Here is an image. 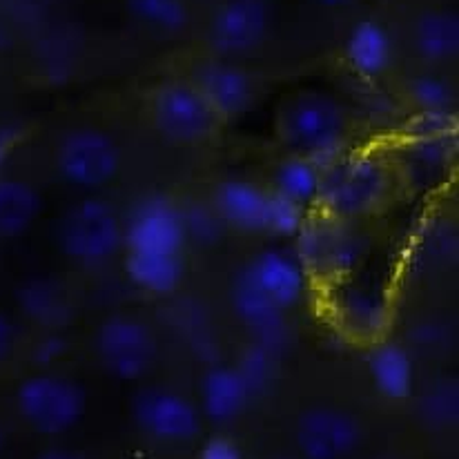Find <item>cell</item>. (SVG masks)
Returning a JSON list of instances; mask_svg holds the SVG:
<instances>
[{
	"instance_id": "obj_13",
	"label": "cell",
	"mask_w": 459,
	"mask_h": 459,
	"mask_svg": "<svg viewBox=\"0 0 459 459\" xmlns=\"http://www.w3.org/2000/svg\"><path fill=\"white\" fill-rule=\"evenodd\" d=\"M394 178L412 192H435L451 178L455 165L453 130H417L411 127L394 148Z\"/></svg>"
},
{
	"instance_id": "obj_5",
	"label": "cell",
	"mask_w": 459,
	"mask_h": 459,
	"mask_svg": "<svg viewBox=\"0 0 459 459\" xmlns=\"http://www.w3.org/2000/svg\"><path fill=\"white\" fill-rule=\"evenodd\" d=\"M56 243L78 265H103L126 250V221L109 201L90 195L65 210Z\"/></svg>"
},
{
	"instance_id": "obj_29",
	"label": "cell",
	"mask_w": 459,
	"mask_h": 459,
	"mask_svg": "<svg viewBox=\"0 0 459 459\" xmlns=\"http://www.w3.org/2000/svg\"><path fill=\"white\" fill-rule=\"evenodd\" d=\"M130 12L145 25L160 31H181L187 25L186 0H127Z\"/></svg>"
},
{
	"instance_id": "obj_19",
	"label": "cell",
	"mask_w": 459,
	"mask_h": 459,
	"mask_svg": "<svg viewBox=\"0 0 459 459\" xmlns=\"http://www.w3.org/2000/svg\"><path fill=\"white\" fill-rule=\"evenodd\" d=\"M18 307L31 324L45 330H61L76 316V306L65 283L52 277L30 279L18 288Z\"/></svg>"
},
{
	"instance_id": "obj_23",
	"label": "cell",
	"mask_w": 459,
	"mask_h": 459,
	"mask_svg": "<svg viewBox=\"0 0 459 459\" xmlns=\"http://www.w3.org/2000/svg\"><path fill=\"white\" fill-rule=\"evenodd\" d=\"M43 212V195L30 181L0 177V237L13 238L30 232Z\"/></svg>"
},
{
	"instance_id": "obj_25",
	"label": "cell",
	"mask_w": 459,
	"mask_h": 459,
	"mask_svg": "<svg viewBox=\"0 0 459 459\" xmlns=\"http://www.w3.org/2000/svg\"><path fill=\"white\" fill-rule=\"evenodd\" d=\"M411 259L421 273H439L455 264L457 230L446 219H426L417 237L412 238Z\"/></svg>"
},
{
	"instance_id": "obj_10",
	"label": "cell",
	"mask_w": 459,
	"mask_h": 459,
	"mask_svg": "<svg viewBox=\"0 0 459 459\" xmlns=\"http://www.w3.org/2000/svg\"><path fill=\"white\" fill-rule=\"evenodd\" d=\"M100 368L118 382H139L154 368L159 342L154 330L134 315L108 316L94 334Z\"/></svg>"
},
{
	"instance_id": "obj_17",
	"label": "cell",
	"mask_w": 459,
	"mask_h": 459,
	"mask_svg": "<svg viewBox=\"0 0 459 459\" xmlns=\"http://www.w3.org/2000/svg\"><path fill=\"white\" fill-rule=\"evenodd\" d=\"M268 12L261 0H230L212 18L210 45L219 58L234 61L264 45L268 36Z\"/></svg>"
},
{
	"instance_id": "obj_32",
	"label": "cell",
	"mask_w": 459,
	"mask_h": 459,
	"mask_svg": "<svg viewBox=\"0 0 459 459\" xmlns=\"http://www.w3.org/2000/svg\"><path fill=\"white\" fill-rule=\"evenodd\" d=\"M36 459H87L82 453L72 451V448H48L40 455H36Z\"/></svg>"
},
{
	"instance_id": "obj_16",
	"label": "cell",
	"mask_w": 459,
	"mask_h": 459,
	"mask_svg": "<svg viewBox=\"0 0 459 459\" xmlns=\"http://www.w3.org/2000/svg\"><path fill=\"white\" fill-rule=\"evenodd\" d=\"M190 81L204 94L221 123L246 117L259 99L255 74L238 65L237 61L212 58V61L201 63Z\"/></svg>"
},
{
	"instance_id": "obj_7",
	"label": "cell",
	"mask_w": 459,
	"mask_h": 459,
	"mask_svg": "<svg viewBox=\"0 0 459 459\" xmlns=\"http://www.w3.org/2000/svg\"><path fill=\"white\" fill-rule=\"evenodd\" d=\"M214 212L226 228L241 232L295 237L306 214L279 201L268 187L250 178H226L214 190Z\"/></svg>"
},
{
	"instance_id": "obj_22",
	"label": "cell",
	"mask_w": 459,
	"mask_h": 459,
	"mask_svg": "<svg viewBox=\"0 0 459 459\" xmlns=\"http://www.w3.org/2000/svg\"><path fill=\"white\" fill-rule=\"evenodd\" d=\"M321 186V165L288 154L273 168L268 190L290 208L307 214L316 208Z\"/></svg>"
},
{
	"instance_id": "obj_31",
	"label": "cell",
	"mask_w": 459,
	"mask_h": 459,
	"mask_svg": "<svg viewBox=\"0 0 459 459\" xmlns=\"http://www.w3.org/2000/svg\"><path fill=\"white\" fill-rule=\"evenodd\" d=\"M199 459H243V453L232 439L212 437L204 444Z\"/></svg>"
},
{
	"instance_id": "obj_37",
	"label": "cell",
	"mask_w": 459,
	"mask_h": 459,
	"mask_svg": "<svg viewBox=\"0 0 459 459\" xmlns=\"http://www.w3.org/2000/svg\"><path fill=\"white\" fill-rule=\"evenodd\" d=\"M279 459H290V457H279Z\"/></svg>"
},
{
	"instance_id": "obj_9",
	"label": "cell",
	"mask_w": 459,
	"mask_h": 459,
	"mask_svg": "<svg viewBox=\"0 0 459 459\" xmlns=\"http://www.w3.org/2000/svg\"><path fill=\"white\" fill-rule=\"evenodd\" d=\"M150 117L160 136L174 145L208 143L221 127V118L214 114L192 81H165L152 91Z\"/></svg>"
},
{
	"instance_id": "obj_11",
	"label": "cell",
	"mask_w": 459,
	"mask_h": 459,
	"mask_svg": "<svg viewBox=\"0 0 459 459\" xmlns=\"http://www.w3.org/2000/svg\"><path fill=\"white\" fill-rule=\"evenodd\" d=\"M54 165L67 186L99 192L118 177L121 148L100 127H76L58 141Z\"/></svg>"
},
{
	"instance_id": "obj_20",
	"label": "cell",
	"mask_w": 459,
	"mask_h": 459,
	"mask_svg": "<svg viewBox=\"0 0 459 459\" xmlns=\"http://www.w3.org/2000/svg\"><path fill=\"white\" fill-rule=\"evenodd\" d=\"M348 67L364 82H375L393 65V40L379 22H357L343 45Z\"/></svg>"
},
{
	"instance_id": "obj_27",
	"label": "cell",
	"mask_w": 459,
	"mask_h": 459,
	"mask_svg": "<svg viewBox=\"0 0 459 459\" xmlns=\"http://www.w3.org/2000/svg\"><path fill=\"white\" fill-rule=\"evenodd\" d=\"M415 48L426 61H451L459 52V18L453 12H429L417 21Z\"/></svg>"
},
{
	"instance_id": "obj_26",
	"label": "cell",
	"mask_w": 459,
	"mask_h": 459,
	"mask_svg": "<svg viewBox=\"0 0 459 459\" xmlns=\"http://www.w3.org/2000/svg\"><path fill=\"white\" fill-rule=\"evenodd\" d=\"M126 270L139 290L154 297L172 295L186 277L183 256H139L127 255Z\"/></svg>"
},
{
	"instance_id": "obj_35",
	"label": "cell",
	"mask_w": 459,
	"mask_h": 459,
	"mask_svg": "<svg viewBox=\"0 0 459 459\" xmlns=\"http://www.w3.org/2000/svg\"><path fill=\"white\" fill-rule=\"evenodd\" d=\"M4 446H7V435H4L3 424H0V455L4 453Z\"/></svg>"
},
{
	"instance_id": "obj_6",
	"label": "cell",
	"mask_w": 459,
	"mask_h": 459,
	"mask_svg": "<svg viewBox=\"0 0 459 459\" xmlns=\"http://www.w3.org/2000/svg\"><path fill=\"white\" fill-rule=\"evenodd\" d=\"M16 411L34 433L58 437L74 430L87 412V394L61 373H34L16 388Z\"/></svg>"
},
{
	"instance_id": "obj_30",
	"label": "cell",
	"mask_w": 459,
	"mask_h": 459,
	"mask_svg": "<svg viewBox=\"0 0 459 459\" xmlns=\"http://www.w3.org/2000/svg\"><path fill=\"white\" fill-rule=\"evenodd\" d=\"M18 325L9 315L0 310V366L7 364L18 348Z\"/></svg>"
},
{
	"instance_id": "obj_24",
	"label": "cell",
	"mask_w": 459,
	"mask_h": 459,
	"mask_svg": "<svg viewBox=\"0 0 459 459\" xmlns=\"http://www.w3.org/2000/svg\"><path fill=\"white\" fill-rule=\"evenodd\" d=\"M406 99L415 112V121L455 126V87L439 74H417L406 85Z\"/></svg>"
},
{
	"instance_id": "obj_1",
	"label": "cell",
	"mask_w": 459,
	"mask_h": 459,
	"mask_svg": "<svg viewBox=\"0 0 459 459\" xmlns=\"http://www.w3.org/2000/svg\"><path fill=\"white\" fill-rule=\"evenodd\" d=\"M310 283L290 247H265L252 255L234 277L230 292L234 315L246 328L268 337L304 301Z\"/></svg>"
},
{
	"instance_id": "obj_21",
	"label": "cell",
	"mask_w": 459,
	"mask_h": 459,
	"mask_svg": "<svg viewBox=\"0 0 459 459\" xmlns=\"http://www.w3.org/2000/svg\"><path fill=\"white\" fill-rule=\"evenodd\" d=\"M368 370L375 388L393 402H403L412 397L415 390V361L411 351L397 342L373 343L368 355Z\"/></svg>"
},
{
	"instance_id": "obj_28",
	"label": "cell",
	"mask_w": 459,
	"mask_h": 459,
	"mask_svg": "<svg viewBox=\"0 0 459 459\" xmlns=\"http://www.w3.org/2000/svg\"><path fill=\"white\" fill-rule=\"evenodd\" d=\"M417 411L430 429H451L459 420V388L455 379H439L420 394Z\"/></svg>"
},
{
	"instance_id": "obj_18",
	"label": "cell",
	"mask_w": 459,
	"mask_h": 459,
	"mask_svg": "<svg viewBox=\"0 0 459 459\" xmlns=\"http://www.w3.org/2000/svg\"><path fill=\"white\" fill-rule=\"evenodd\" d=\"M252 397L255 393L237 366H217L201 379L196 406L204 420L217 426H230L241 420Z\"/></svg>"
},
{
	"instance_id": "obj_15",
	"label": "cell",
	"mask_w": 459,
	"mask_h": 459,
	"mask_svg": "<svg viewBox=\"0 0 459 459\" xmlns=\"http://www.w3.org/2000/svg\"><path fill=\"white\" fill-rule=\"evenodd\" d=\"M187 246L183 210L163 196L136 205L126 221V252L139 256H183Z\"/></svg>"
},
{
	"instance_id": "obj_12",
	"label": "cell",
	"mask_w": 459,
	"mask_h": 459,
	"mask_svg": "<svg viewBox=\"0 0 459 459\" xmlns=\"http://www.w3.org/2000/svg\"><path fill=\"white\" fill-rule=\"evenodd\" d=\"M130 415L145 437L169 446L196 442L204 430V415L196 402L178 390L148 385L132 397Z\"/></svg>"
},
{
	"instance_id": "obj_2",
	"label": "cell",
	"mask_w": 459,
	"mask_h": 459,
	"mask_svg": "<svg viewBox=\"0 0 459 459\" xmlns=\"http://www.w3.org/2000/svg\"><path fill=\"white\" fill-rule=\"evenodd\" d=\"M390 159L373 148L343 150L321 165L316 210L339 221L359 223L382 210L394 186Z\"/></svg>"
},
{
	"instance_id": "obj_36",
	"label": "cell",
	"mask_w": 459,
	"mask_h": 459,
	"mask_svg": "<svg viewBox=\"0 0 459 459\" xmlns=\"http://www.w3.org/2000/svg\"><path fill=\"white\" fill-rule=\"evenodd\" d=\"M4 45H7V31H4L3 25H0V49H3Z\"/></svg>"
},
{
	"instance_id": "obj_33",
	"label": "cell",
	"mask_w": 459,
	"mask_h": 459,
	"mask_svg": "<svg viewBox=\"0 0 459 459\" xmlns=\"http://www.w3.org/2000/svg\"><path fill=\"white\" fill-rule=\"evenodd\" d=\"M315 3L325 4V7H343V4H351L352 0H315Z\"/></svg>"
},
{
	"instance_id": "obj_8",
	"label": "cell",
	"mask_w": 459,
	"mask_h": 459,
	"mask_svg": "<svg viewBox=\"0 0 459 459\" xmlns=\"http://www.w3.org/2000/svg\"><path fill=\"white\" fill-rule=\"evenodd\" d=\"M325 312L337 330L355 342L375 343L384 337L393 316L388 288L361 270L325 288Z\"/></svg>"
},
{
	"instance_id": "obj_3",
	"label": "cell",
	"mask_w": 459,
	"mask_h": 459,
	"mask_svg": "<svg viewBox=\"0 0 459 459\" xmlns=\"http://www.w3.org/2000/svg\"><path fill=\"white\" fill-rule=\"evenodd\" d=\"M274 130L288 154L325 165L348 150L352 123L337 96L324 90H299L279 105Z\"/></svg>"
},
{
	"instance_id": "obj_14",
	"label": "cell",
	"mask_w": 459,
	"mask_h": 459,
	"mask_svg": "<svg viewBox=\"0 0 459 459\" xmlns=\"http://www.w3.org/2000/svg\"><path fill=\"white\" fill-rule=\"evenodd\" d=\"M364 444V424L342 406L316 403L295 421V446L301 459H351Z\"/></svg>"
},
{
	"instance_id": "obj_34",
	"label": "cell",
	"mask_w": 459,
	"mask_h": 459,
	"mask_svg": "<svg viewBox=\"0 0 459 459\" xmlns=\"http://www.w3.org/2000/svg\"><path fill=\"white\" fill-rule=\"evenodd\" d=\"M7 148H9V141H7V136H3V134H0V165H3V160H4V154H7Z\"/></svg>"
},
{
	"instance_id": "obj_4",
	"label": "cell",
	"mask_w": 459,
	"mask_h": 459,
	"mask_svg": "<svg viewBox=\"0 0 459 459\" xmlns=\"http://www.w3.org/2000/svg\"><path fill=\"white\" fill-rule=\"evenodd\" d=\"M370 247V237L359 223L316 214L306 219L297 230L292 252L301 261L310 281H319L328 288L359 273L368 259Z\"/></svg>"
}]
</instances>
